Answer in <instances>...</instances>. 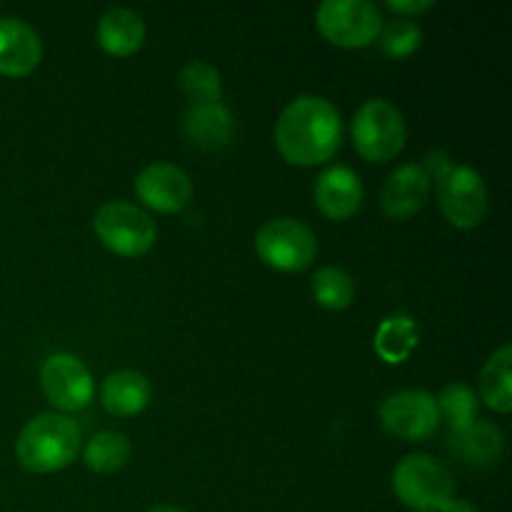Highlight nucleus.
Here are the masks:
<instances>
[{
  "label": "nucleus",
  "mask_w": 512,
  "mask_h": 512,
  "mask_svg": "<svg viewBox=\"0 0 512 512\" xmlns=\"http://www.w3.org/2000/svg\"><path fill=\"white\" fill-rule=\"evenodd\" d=\"M343 143L340 110L320 95H298L275 123V145L293 165H318L333 158Z\"/></svg>",
  "instance_id": "1"
},
{
  "label": "nucleus",
  "mask_w": 512,
  "mask_h": 512,
  "mask_svg": "<svg viewBox=\"0 0 512 512\" xmlns=\"http://www.w3.org/2000/svg\"><path fill=\"white\" fill-rule=\"evenodd\" d=\"M80 450V428L60 413L35 415L15 440V455L30 473H58Z\"/></svg>",
  "instance_id": "2"
},
{
  "label": "nucleus",
  "mask_w": 512,
  "mask_h": 512,
  "mask_svg": "<svg viewBox=\"0 0 512 512\" xmlns=\"http://www.w3.org/2000/svg\"><path fill=\"white\" fill-rule=\"evenodd\" d=\"M393 490L413 512H438L455 498V480L443 460L413 453L400 458L393 468Z\"/></svg>",
  "instance_id": "3"
},
{
  "label": "nucleus",
  "mask_w": 512,
  "mask_h": 512,
  "mask_svg": "<svg viewBox=\"0 0 512 512\" xmlns=\"http://www.w3.org/2000/svg\"><path fill=\"white\" fill-rule=\"evenodd\" d=\"M405 140L408 125L390 100L373 98L360 105L353 118V143L365 160L388 163L405 148Z\"/></svg>",
  "instance_id": "4"
},
{
  "label": "nucleus",
  "mask_w": 512,
  "mask_h": 512,
  "mask_svg": "<svg viewBox=\"0 0 512 512\" xmlns=\"http://www.w3.org/2000/svg\"><path fill=\"white\" fill-rule=\"evenodd\" d=\"M93 228L100 243L110 253L123 255V258L145 255L155 245V238H158L155 220L143 208L125 203V200L100 205L98 213H95Z\"/></svg>",
  "instance_id": "5"
},
{
  "label": "nucleus",
  "mask_w": 512,
  "mask_h": 512,
  "mask_svg": "<svg viewBox=\"0 0 512 512\" xmlns=\"http://www.w3.org/2000/svg\"><path fill=\"white\" fill-rule=\"evenodd\" d=\"M260 260L280 273H300L318 255L315 233L298 218H273L255 235Z\"/></svg>",
  "instance_id": "6"
},
{
  "label": "nucleus",
  "mask_w": 512,
  "mask_h": 512,
  "mask_svg": "<svg viewBox=\"0 0 512 512\" xmlns=\"http://www.w3.org/2000/svg\"><path fill=\"white\" fill-rule=\"evenodd\" d=\"M438 203L455 228H475L488 215V185L470 165H445L438 175Z\"/></svg>",
  "instance_id": "7"
},
{
  "label": "nucleus",
  "mask_w": 512,
  "mask_h": 512,
  "mask_svg": "<svg viewBox=\"0 0 512 512\" xmlns=\"http://www.w3.org/2000/svg\"><path fill=\"white\" fill-rule=\"evenodd\" d=\"M315 23L330 43L340 48H365L378 40L383 15L370 0H323Z\"/></svg>",
  "instance_id": "8"
},
{
  "label": "nucleus",
  "mask_w": 512,
  "mask_h": 512,
  "mask_svg": "<svg viewBox=\"0 0 512 512\" xmlns=\"http://www.w3.org/2000/svg\"><path fill=\"white\" fill-rule=\"evenodd\" d=\"M380 423L395 438L423 443L440 425V410L438 403H435V395L418 388L388 395L380 405Z\"/></svg>",
  "instance_id": "9"
},
{
  "label": "nucleus",
  "mask_w": 512,
  "mask_h": 512,
  "mask_svg": "<svg viewBox=\"0 0 512 512\" xmlns=\"http://www.w3.org/2000/svg\"><path fill=\"white\" fill-rule=\"evenodd\" d=\"M40 385L45 398L63 413L83 410L93 400V375L83 360L68 353H55L45 360Z\"/></svg>",
  "instance_id": "10"
},
{
  "label": "nucleus",
  "mask_w": 512,
  "mask_h": 512,
  "mask_svg": "<svg viewBox=\"0 0 512 512\" xmlns=\"http://www.w3.org/2000/svg\"><path fill=\"white\" fill-rule=\"evenodd\" d=\"M135 193L158 213H178L193 198V180L173 163H150L135 178Z\"/></svg>",
  "instance_id": "11"
},
{
  "label": "nucleus",
  "mask_w": 512,
  "mask_h": 512,
  "mask_svg": "<svg viewBox=\"0 0 512 512\" xmlns=\"http://www.w3.org/2000/svg\"><path fill=\"white\" fill-rule=\"evenodd\" d=\"M363 180L348 165H330L315 178L313 200L330 220H345L358 213L363 203Z\"/></svg>",
  "instance_id": "12"
},
{
  "label": "nucleus",
  "mask_w": 512,
  "mask_h": 512,
  "mask_svg": "<svg viewBox=\"0 0 512 512\" xmlns=\"http://www.w3.org/2000/svg\"><path fill=\"white\" fill-rule=\"evenodd\" d=\"M430 173L420 163H403L385 178L380 203L395 220H405L420 213L430 198Z\"/></svg>",
  "instance_id": "13"
},
{
  "label": "nucleus",
  "mask_w": 512,
  "mask_h": 512,
  "mask_svg": "<svg viewBox=\"0 0 512 512\" xmlns=\"http://www.w3.org/2000/svg\"><path fill=\"white\" fill-rule=\"evenodd\" d=\"M43 58L38 30L20 18H0V75L23 78Z\"/></svg>",
  "instance_id": "14"
},
{
  "label": "nucleus",
  "mask_w": 512,
  "mask_h": 512,
  "mask_svg": "<svg viewBox=\"0 0 512 512\" xmlns=\"http://www.w3.org/2000/svg\"><path fill=\"white\" fill-rule=\"evenodd\" d=\"M150 380L138 370H118L110 373L100 385V403L115 418H133L143 413L150 403Z\"/></svg>",
  "instance_id": "15"
},
{
  "label": "nucleus",
  "mask_w": 512,
  "mask_h": 512,
  "mask_svg": "<svg viewBox=\"0 0 512 512\" xmlns=\"http://www.w3.org/2000/svg\"><path fill=\"white\" fill-rule=\"evenodd\" d=\"M450 448L463 463L475 465V468H488L498 463L505 450V435L498 425L475 420L468 428L450 433Z\"/></svg>",
  "instance_id": "16"
},
{
  "label": "nucleus",
  "mask_w": 512,
  "mask_h": 512,
  "mask_svg": "<svg viewBox=\"0 0 512 512\" xmlns=\"http://www.w3.org/2000/svg\"><path fill=\"white\" fill-rule=\"evenodd\" d=\"M183 128L195 145L215 150L230 143L235 133V120L223 103L190 105L183 115Z\"/></svg>",
  "instance_id": "17"
},
{
  "label": "nucleus",
  "mask_w": 512,
  "mask_h": 512,
  "mask_svg": "<svg viewBox=\"0 0 512 512\" xmlns=\"http://www.w3.org/2000/svg\"><path fill=\"white\" fill-rule=\"evenodd\" d=\"M145 40V23L135 10L130 8H108L98 20V43L105 53L133 55Z\"/></svg>",
  "instance_id": "18"
},
{
  "label": "nucleus",
  "mask_w": 512,
  "mask_h": 512,
  "mask_svg": "<svg viewBox=\"0 0 512 512\" xmlns=\"http://www.w3.org/2000/svg\"><path fill=\"white\" fill-rule=\"evenodd\" d=\"M480 395L488 408L495 413H510L512 410V348L508 343L500 345L488 358L485 368L480 370L478 380Z\"/></svg>",
  "instance_id": "19"
},
{
  "label": "nucleus",
  "mask_w": 512,
  "mask_h": 512,
  "mask_svg": "<svg viewBox=\"0 0 512 512\" xmlns=\"http://www.w3.org/2000/svg\"><path fill=\"white\" fill-rule=\"evenodd\" d=\"M415 345H418V325L408 315L385 318L375 335V353L385 363H403L413 353Z\"/></svg>",
  "instance_id": "20"
},
{
  "label": "nucleus",
  "mask_w": 512,
  "mask_h": 512,
  "mask_svg": "<svg viewBox=\"0 0 512 512\" xmlns=\"http://www.w3.org/2000/svg\"><path fill=\"white\" fill-rule=\"evenodd\" d=\"M130 458V440L118 430H103L93 435L83 450V460L93 473H118Z\"/></svg>",
  "instance_id": "21"
},
{
  "label": "nucleus",
  "mask_w": 512,
  "mask_h": 512,
  "mask_svg": "<svg viewBox=\"0 0 512 512\" xmlns=\"http://www.w3.org/2000/svg\"><path fill=\"white\" fill-rule=\"evenodd\" d=\"M440 410V418L448 420L450 433H458V430L468 428L478 420L480 410V398L470 385L465 383H450L445 385L443 393L435 398Z\"/></svg>",
  "instance_id": "22"
},
{
  "label": "nucleus",
  "mask_w": 512,
  "mask_h": 512,
  "mask_svg": "<svg viewBox=\"0 0 512 512\" xmlns=\"http://www.w3.org/2000/svg\"><path fill=\"white\" fill-rule=\"evenodd\" d=\"M178 83L190 105L220 103V95H223V80H220L218 68L205 60H193L185 65L178 75Z\"/></svg>",
  "instance_id": "23"
},
{
  "label": "nucleus",
  "mask_w": 512,
  "mask_h": 512,
  "mask_svg": "<svg viewBox=\"0 0 512 512\" xmlns=\"http://www.w3.org/2000/svg\"><path fill=\"white\" fill-rule=\"evenodd\" d=\"M313 295L323 308L328 310H343L353 303L355 298V283L343 268L335 265H325V268L313 273Z\"/></svg>",
  "instance_id": "24"
},
{
  "label": "nucleus",
  "mask_w": 512,
  "mask_h": 512,
  "mask_svg": "<svg viewBox=\"0 0 512 512\" xmlns=\"http://www.w3.org/2000/svg\"><path fill=\"white\" fill-rule=\"evenodd\" d=\"M378 38L385 55H390V58H408L423 43V30H420L415 20L395 18L390 23H383Z\"/></svg>",
  "instance_id": "25"
},
{
  "label": "nucleus",
  "mask_w": 512,
  "mask_h": 512,
  "mask_svg": "<svg viewBox=\"0 0 512 512\" xmlns=\"http://www.w3.org/2000/svg\"><path fill=\"white\" fill-rule=\"evenodd\" d=\"M433 5L435 0H388V8L395 13H423Z\"/></svg>",
  "instance_id": "26"
},
{
  "label": "nucleus",
  "mask_w": 512,
  "mask_h": 512,
  "mask_svg": "<svg viewBox=\"0 0 512 512\" xmlns=\"http://www.w3.org/2000/svg\"><path fill=\"white\" fill-rule=\"evenodd\" d=\"M438 512H480V510L475 508L473 503H468V500L453 498V500H448V503H445Z\"/></svg>",
  "instance_id": "27"
},
{
  "label": "nucleus",
  "mask_w": 512,
  "mask_h": 512,
  "mask_svg": "<svg viewBox=\"0 0 512 512\" xmlns=\"http://www.w3.org/2000/svg\"><path fill=\"white\" fill-rule=\"evenodd\" d=\"M145 512H185V510L175 508V505H153V508L145 510Z\"/></svg>",
  "instance_id": "28"
}]
</instances>
